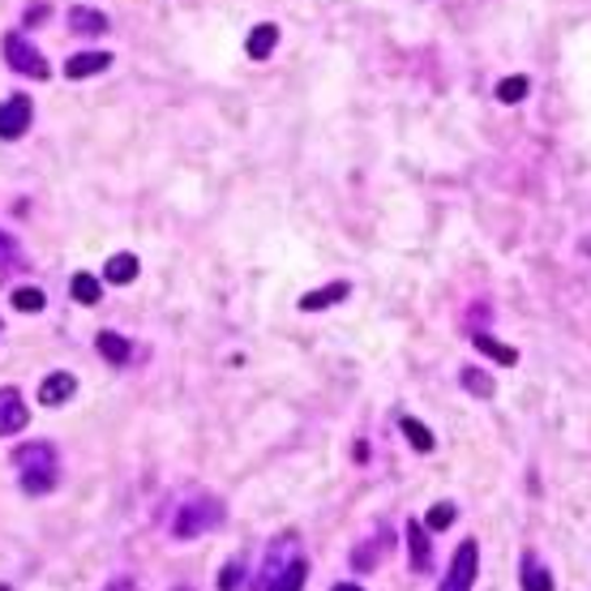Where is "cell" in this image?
Masks as SVG:
<instances>
[{
  "instance_id": "cb8c5ba5",
  "label": "cell",
  "mask_w": 591,
  "mask_h": 591,
  "mask_svg": "<svg viewBox=\"0 0 591 591\" xmlns=\"http://www.w3.org/2000/svg\"><path fill=\"white\" fill-rule=\"evenodd\" d=\"M451 523H454V506H451V502H437V506L429 510V519H424V528H429V532H446Z\"/></svg>"
},
{
  "instance_id": "44dd1931",
  "label": "cell",
  "mask_w": 591,
  "mask_h": 591,
  "mask_svg": "<svg viewBox=\"0 0 591 591\" xmlns=\"http://www.w3.org/2000/svg\"><path fill=\"white\" fill-rule=\"evenodd\" d=\"M398 429L407 433V442H412V446H416L421 454H429L433 446H437V437H433V433H429V429H424L416 416H403V421H398Z\"/></svg>"
},
{
  "instance_id": "e0dca14e",
  "label": "cell",
  "mask_w": 591,
  "mask_h": 591,
  "mask_svg": "<svg viewBox=\"0 0 591 591\" xmlns=\"http://www.w3.org/2000/svg\"><path fill=\"white\" fill-rule=\"evenodd\" d=\"M104 279H108V283H134V279H138V257H134V254L108 257V266H104Z\"/></svg>"
},
{
  "instance_id": "9a60e30c",
  "label": "cell",
  "mask_w": 591,
  "mask_h": 591,
  "mask_svg": "<svg viewBox=\"0 0 591 591\" xmlns=\"http://www.w3.org/2000/svg\"><path fill=\"white\" fill-rule=\"evenodd\" d=\"M69 27L78 30V35H104L108 30V13L90 9V4H73L69 9Z\"/></svg>"
},
{
  "instance_id": "2e32d148",
  "label": "cell",
  "mask_w": 591,
  "mask_h": 591,
  "mask_svg": "<svg viewBox=\"0 0 591 591\" xmlns=\"http://www.w3.org/2000/svg\"><path fill=\"white\" fill-rule=\"evenodd\" d=\"M472 343H476V352L493 356L498 365H519V352H514V347H506V343H498L493 335H484V331H476V335H472Z\"/></svg>"
},
{
  "instance_id": "8992f818",
  "label": "cell",
  "mask_w": 591,
  "mask_h": 591,
  "mask_svg": "<svg viewBox=\"0 0 591 591\" xmlns=\"http://www.w3.org/2000/svg\"><path fill=\"white\" fill-rule=\"evenodd\" d=\"M30 120H35V104H30V95H9V99L0 104V138L18 141L30 129Z\"/></svg>"
},
{
  "instance_id": "ffe728a7",
  "label": "cell",
  "mask_w": 591,
  "mask_h": 591,
  "mask_svg": "<svg viewBox=\"0 0 591 591\" xmlns=\"http://www.w3.org/2000/svg\"><path fill=\"white\" fill-rule=\"evenodd\" d=\"M69 292H73V301L78 305H99V296H104V287H99V279L95 275H73V283H69Z\"/></svg>"
},
{
  "instance_id": "ac0fdd59",
  "label": "cell",
  "mask_w": 591,
  "mask_h": 591,
  "mask_svg": "<svg viewBox=\"0 0 591 591\" xmlns=\"http://www.w3.org/2000/svg\"><path fill=\"white\" fill-rule=\"evenodd\" d=\"M459 382H463V391L476 394V398H493V394H498V382H493L484 368H463Z\"/></svg>"
},
{
  "instance_id": "d4e9b609",
  "label": "cell",
  "mask_w": 591,
  "mask_h": 591,
  "mask_svg": "<svg viewBox=\"0 0 591 591\" xmlns=\"http://www.w3.org/2000/svg\"><path fill=\"white\" fill-rule=\"evenodd\" d=\"M4 270H18V240L9 232H0V275Z\"/></svg>"
},
{
  "instance_id": "5bb4252c",
  "label": "cell",
  "mask_w": 591,
  "mask_h": 591,
  "mask_svg": "<svg viewBox=\"0 0 591 591\" xmlns=\"http://www.w3.org/2000/svg\"><path fill=\"white\" fill-rule=\"evenodd\" d=\"M108 65H112L108 52H78L65 60V78H90V73H104Z\"/></svg>"
},
{
  "instance_id": "6da1fadb",
  "label": "cell",
  "mask_w": 591,
  "mask_h": 591,
  "mask_svg": "<svg viewBox=\"0 0 591 591\" xmlns=\"http://www.w3.org/2000/svg\"><path fill=\"white\" fill-rule=\"evenodd\" d=\"M305 579H309V558H305L301 540H296V535H275V540L266 544L257 588L262 591H296V588H305Z\"/></svg>"
},
{
  "instance_id": "3957f363",
  "label": "cell",
  "mask_w": 591,
  "mask_h": 591,
  "mask_svg": "<svg viewBox=\"0 0 591 591\" xmlns=\"http://www.w3.org/2000/svg\"><path fill=\"white\" fill-rule=\"evenodd\" d=\"M224 519H227V506L215 493H197L185 506H176L171 535H176V540H194V535H201V532H219Z\"/></svg>"
},
{
  "instance_id": "d6986e66",
  "label": "cell",
  "mask_w": 591,
  "mask_h": 591,
  "mask_svg": "<svg viewBox=\"0 0 591 591\" xmlns=\"http://www.w3.org/2000/svg\"><path fill=\"white\" fill-rule=\"evenodd\" d=\"M523 588H528V591H549V588H553V574L535 562V553H523Z\"/></svg>"
},
{
  "instance_id": "4316f807",
  "label": "cell",
  "mask_w": 591,
  "mask_h": 591,
  "mask_svg": "<svg viewBox=\"0 0 591 591\" xmlns=\"http://www.w3.org/2000/svg\"><path fill=\"white\" fill-rule=\"evenodd\" d=\"M48 18V4H35V9H27V27L30 22H43Z\"/></svg>"
},
{
  "instance_id": "4fadbf2b",
  "label": "cell",
  "mask_w": 591,
  "mask_h": 591,
  "mask_svg": "<svg viewBox=\"0 0 591 591\" xmlns=\"http://www.w3.org/2000/svg\"><path fill=\"white\" fill-rule=\"evenodd\" d=\"M275 48H279V27H275V22H257V27L249 30V43H245L249 60H270Z\"/></svg>"
},
{
  "instance_id": "ba28073f",
  "label": "cell",
  "mask_w": 591,
  "mask_h": 591,
  "mask_svg": "<svg viewBox=\"0 0 591 591\" xmlns=\"http://www.w3.org/2000/svg\"><path fill=\"white\" fill-rule=\"evenodd\" d=\"M30 424V407L18 386H0V437H13Z\"/></svg>"
},
{
  "instance_id": "484cf974",
  "label": "cell",
  "mask_w": 591,
  "mask_h": 591,
  "mask_svg": "<svg viewBox=\"0 0 591 591\" xmlns=\"http://www.w3.org/2000/svg\"><path fill=\"white\" fill-rule=\"evenodd\" d=\"M240 583H245V565L240 562H227L224 565V574H219V588H240Z\"/></svg>"
},
{
  "instance_id": "52a82bcc",
  "label": "cell",
  "mask_w": 591,
  "mask_h": 591,
  "mask_svg": "<svg viewBox=\"0 0 591 591\" xmlns=\"http://www.w3.org/2000/svg\"><path fill=\"white\" fill-rule=\"evenodd\" d=\"M476 565H480L476 540H463V544H459V553H454L451 570H446V579H442V588H446V591H467L472 583H476Z\"/></svg>"
},
{
  "instance_id": "603a6c76",
  "label": "cell",
  "mask_w": 591,
  "mask_h": 591,
  "mask_svg": "<svg viewBox=\"0 0 591 591\" xmlns=\"http://www.w3.org/2000/svg\"><path fill=\"white\" fill-rule=\"evenodd\" d=\"M528 90H532V82H528L523 73H514V78H506V82H498V99H502V104H519Z\"/></svg>"
},
{
  "instance_id": "5b68a950",
  "label": "cell",
  "mask_w": 591,
  "mask_h": 591,
  "mask_svg": "<svg viewBox=\"0 0 591 591\" xmlns=\"http://www.w3.org/2000/svg\"><path fill=\"white\" fill-rule=\"evenodd\" d=\"M391 549H394L391 528H377V532L365 535V540L352 549V570H356V574H368L373 565H382L386 558H391Z\"/></svg>"
},
{
  "instance_id": "7402d4cb",
  "label": "cell",
  "mask_w": 591,
  "mask_h": 591,
  "mask_svg": "<svg viewBox=\"0 0 591 591\" xmlns=\"http://www.w3.org/2000/svg\"><path fill=\"white\" fill-rule=\"evenodd\" d=\"M43 305H48V296L39 287H18L13 292V309L18 313H43Z\"/></svg>"
},
{
  "instance_id": "7a4b0ae2",
  "label": "cell",
  "mask_w": 591,
  "mask_h": 591,
  "mask_svg": "<svg viewBox=\"0 0 591 591\" xmlns=\"http://www.w3.org/2000/svg\"><path fill=\"white\" fill-rule=\"evenodd\" d=\"M13 467H18V484L30 498H43L60 484V454L52 442H22L13 451Z\"/></svg>"
},
{
  "instance_id": "7c38bea8",
  "label": "cell",
  "mask_w": 591,
  "mask_h": 591,
  "mask_svg": "<svg viewBox=\"0 0 591 591\" xmlns=\"http://www.w3.org/2000/svg\"><path fill=\"white\" fill-rule=\"evenodd\" d=\"M407 549H412V570H416V574H429V565H433V553H429V528L416 523V519H407Z\"/></svg>"
},
{
  "instance_id": "9c48e42d",
  "label": "cell",
  "mask_w": 591,
  "mask_h": 591,
  "mask_svg": "<svg viewBox=\"0 0 591 591\" xmlns=\"http://www.w3.org/2000/svg\"><path fill=\"white\" fill-rule=\"evenodd\" d=\"M73 394H78V377L60 368V373H48V377H43V386H39V403H43V407H60V403H69Z\"/></svg>"
},
{
  "instance_id": "8fae6325",
  "label": "cell",
  "mask_w": 591,
  "mask_h": 591,
  "mask_svg": "<svg viewBox=\"0 0 591 591\" xmlns=\"http://www.w3.org/2000/svg\"><path fill=\"white\" fill-rule=\"evenodd\" d=\"M95 347H99V356H104L112 368H125L129 365V356H134V343H129L125 335H116V331H99Z\"/></svg>"
},
{
  "instance_id": "30bf717a",
  "label": "cell",
  "mask_w": 591,
  "mask_h": 591,
  "mask_svg": "<svg viewBox=\"0 0 591 591\" xmlns=\"http://www.w3.org/2000/svg\"><path fill=\"white\" fill-rule=\"evenodd\" d=\"M352 296V283H326V287H317V292H305L301 296V313H317V309H331V305H338V301H347Z\"/></svg>"
},
{
  "instance_id": "277c9868",
  "label": "cell",
  "mask_w": 591,
  "mask_h": 591,
  "mask_svg": "<svg viewBox=\"0 0 591 591\" xmlns=\"http://www.w3.org/2000/svg\"><path fill=\"white\" fill-rule=\"evenodd\" d=\"M4 60H9V69L13 73H22V78H35V82H43L48 73H52V65L43 60V52L30 43L22 30H13V35H4Z\"/></svg>"
}]
</instances>
